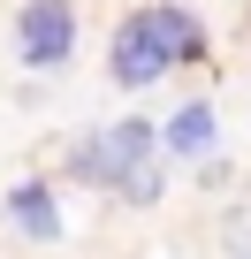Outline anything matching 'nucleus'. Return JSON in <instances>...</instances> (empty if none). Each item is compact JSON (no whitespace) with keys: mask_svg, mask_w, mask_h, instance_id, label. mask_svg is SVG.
Returning <instances> with one entry per match:
<instances>
[{"mask_svg":"<svg viewBox=\"0 0 251 259\" xmlns=\"http://www.w3.org/2000/svg\"><path fill=\"white\" fill-rule=\"evenodd\" d=\"M145 160H160V130H153L145 114H122V122H99L91 138H76L69 176L91 183V191H114V198H122V183H130Z\"/></svg>","mask_w":251,"mask_h":259,"instance_id":"1","label":"nucleus"},{"mask_svg":"<svg viewBox=\"0 0 251 259\" xmlns=\"http://www.w3.org/2000/svg\"><path fill=\"white\" fill-rule=\"evenodd\" d=\"M107 69H114V84L122 92H153L160 76H175L183 61H175V46H168V31L153 23V8H130L114 23V38H107Z\"/></svg>","mask_w":251,"mask_h":259,"instance_id":"2","label":"nucleus"},{"mask_svg":"<svg viewBox=\"0 0 251 259\" xmlns=\"http://www.w3.org/2000/svg\"><path fill=\"white\" fill-rule=\"evenodd\" d=\"M76 0H23L16 8V61L23 69H61L76 54Z\"/></svg>","mask_w":251,"mask_h":259,"instance_id":"3","label":"nucleus"},{"mask_svg":"<svg viewBox=\"0 0 251 259\" xmlns=\"http://www.w3.org/2000/svg\"><path fill=\"white\" fill-rule=\"evenodd\" d=\"M213 145H221L213 99H183V107L160 122V153H168V160H213Z\"/></svg>","mask_w":251,"mask_h":259,"instance_id":"4","label":"nucleus"},{"mask_svg":"<svg viewBox=\"0 0 251 259\" xmlns=\"http://www.w3.org/2000/svg\"><path fill=\"white\" fill-rule=\"evenodd\" d=\"M0 213H8V229L31 236V244H54V236H61V198H54L46 176H23V183L8 191V206H0Z\"/></svg>","mask_w":251,"mask_h":259,"instance_id":"5","label":"nucleus"},{"mask_svg":"<svg viewBox=\"0 0 251 259\" xmlns=\"http://www.w3.org/2000/svg\"><path fill=\"white\" fill-rule=\"evenodd\" d=\"M153 23L168 31V46H175V61L183 69H198V61H213V31L183 8V0H153Z\"/></svg>","mask_w":251,"mask_h":259,"instance_id":"6","label":"nucleus"},{"mask_svg":"<svg viewBox=\"0 0 251 259\" xmlns=\"http://www.w3.org/2000/svg\"><path fill=\"white\" fill-rule=\"evenodd\" d=\"M160 191H168V168H160V160H145V168H137L130 183H122V198H130V206H153Z\"/></svg>","mask_w":251,"mask_h":259,"instance_id":"7","label":"nucleus"}]
</instances>
